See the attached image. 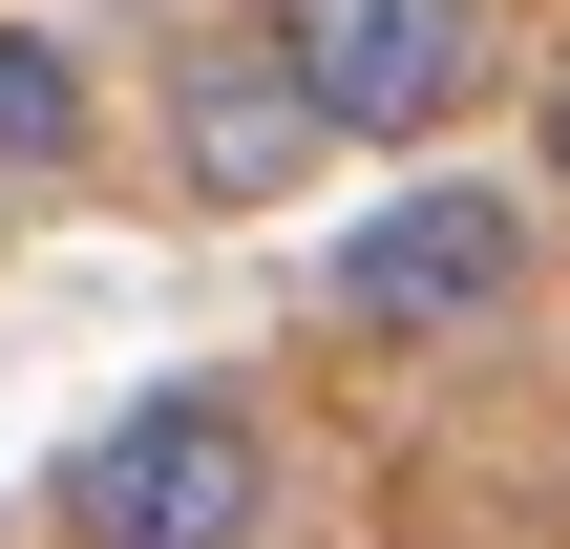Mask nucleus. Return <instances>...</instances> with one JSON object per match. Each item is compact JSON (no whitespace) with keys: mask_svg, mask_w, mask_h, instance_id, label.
<instances>
[{"mask_svg":"<svg viewBox=\"0 0 570 549\" xmlns=\"http://www.w3.org/2000/svg\"><path fill=\"white\" fill-rule=\"evenodd\" d=\"M63 529L85 549H254L275 529V423H254L233 381H148L127 423H85Z\"/></svg>","mask_w":570,"mask_h":549,"instance_id":"obj_1","label":"nucleus"},{"mask_svg":"<svg viewBox=\"0 0 570 549\" xmlns=\"http://www.w3.org/2000/svg\"><path fill=\"white\" fill-rule=\"evenodd\" d=\"M317 148H423L487 106V0H275L254 21Z\"/></svg>","mask_w":570,"mask_h":549,"instance_id":"obj_2","label":"nucleus"},{"mask_svg":"<svg viewBox=\"0 0 570 549\" xmlns=\"http://www.w3.org/2000/svg\"><path fill=\"white\" fill-rule=\"evenodd\" d=\"M508 296H529V212L465 190V169L381 190V212L317 254V317H338V339H465V317H508Z\"/></svg>","mask_w":570,"mask_h":549,"instance_id":"obj_3","label":"nucleus"},{"mask_svg":"<svg viewBox=\"0 0 570 549\" xmlns=\"http://www.w3.org/2000/svg\"><path fill=\"white\" fill-rule=\"evenodd\" d=\"M148 127H169V190H190V212H275V190H317V127H296V85H275V42H254V21L169 42Z\"/></svg>","mask_w":570,"mask_h":549,"instance_id":"obj_4","label":"nucleus"},{"mask_svg":"<svg viewBox=\"0 0 570 549\" xmlns=\"http://www.w3.org/2000/svg\"><path fill=\"white\" fill-rule=\"evenodd\" d=\"M85 148H106V106H85V63L0 21V169H85Z\"/></svg>","mask_w":570,"mask_h":549,"instance_id":"obj_5","label":"nucleus"},{"mask_svg":"<svg viewBox=\"0 0 570 549\" xmlns=\"http://www.w3.org/2000/svg\"><path fill=\"white\" fill-rule=\"evenodd\" d=\"M550 190H570V85H550Z\"/></svg>","mask_w":570,"mask_h":549,"instance_id":"obj_6","label":"nucleus"}]
</instances>
